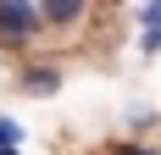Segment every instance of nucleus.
Segmentation results:
<instances>
[{"label":"nucleus","instance_id":"nucleus-1","mask_svg":"<svg viewBox=\"0 0 161 155\" xmlns=\"http://www.w3.org/2000/svg\"><path fill=\"white\" fill-rule=\"evenodd\" d=\"M45 28V11L33 0H0V50H22Z\"/></svg>","mask_w":161,"mask_h":155},{"label":"nucleus","instance_id":"nucleus-2","mask_svg":"<svg viewBox=\"0 0 161 155\" xmlns=\"http://www.w3.org/2000/svg\"><path fill=\"white\" fill-rule=\"evenodd\" d=\"M17 89L22 94H56L61 89V67H50V61H33V67H22V78H17Z\"/></svg>","mask_w":161,"mask_h":155},{"label":"nucleus","instance_id":"nucleus-3","mask_svg":"<svg viewBox=\"0 0 161 155\" xmlns=\"http://www.w3.org/2000/svg\"><path fill=\"white\" fill-rule=\"evenodd\" d=\"M39 11H45V28H72V22H83L89 0H39Z\"/></svg>","mask_w":161,"mask_h":155},{"label":"nucleus","instance_id":"nucleus-4","mask_svg":"<svg viewBox=\"0 0 161 155\" xmlns=\"http://www.w3.org/2000/svg\"><path fill=\"white\" fill-rule=\"evenodd\" d=\"M100 155H161V150H156V144H145V139H133V133H128L122 144H106Z\"/></svg>","mask_w":161,"mask_h":155},{"label":"nucleus","instance_id":"nucleus-5","mask_svg":"<svg viewBox=\"0 0 161 155\" xmlns=\"http://www.w3.org/2000/svg\"><path fill=\"white\" fill-rule=\"evenodd\" d=\"M133 17H139V28H145V33H161V0H150V6H139Z\"/></svg>","mask_w":161,"mask_h":155},{"label":"nucleus","instance_id":"nucleus-6","mask_svg":"<svg viewBox=\"0 0 161 155\" xmlns=\"http://www.w3.org/2000/svg\"><path fill=\"white\" fill-rule=\"evenodd\" d=\"M145 127H156V111H150V105H133L128 111V133H145Z\"/></svg>","mask_w":161,"mask_h":155},{"label":"nucleus","instance_id":"nucleus-7","mask_svg":"<svg viewBox=\"0 0 161 155\" xmlns=\"http://www.w3.org/2000/svg\"><path fill=\"white\" fill-rule=\"evenodd\" d=\"M11 144H22V127L11 116H0V150H11Z\"/></svg>","mask_w":161,"mask_h":155},{"label":"nucleus","instance_id":"nucleus-8","mask_svg":"<svg viewBox=\"0 0 161 155\" xmlns=\"http://www.w3.org/2000/svg\"><path fill=\"white\" fill-rule=\"evenodd\" d=\"M0 155H17V144H11V150H0Z\"/></svg>","mask_w":161,"mask_h":155}]
</instances>
